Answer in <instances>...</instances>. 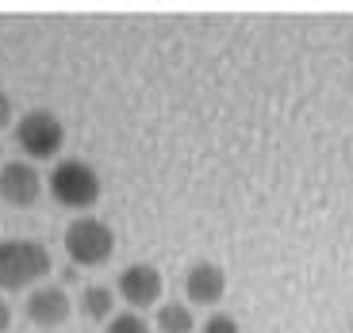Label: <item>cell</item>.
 Returning a JSON list of instances; mask_svg holds the SVG:
<instances>
[{
    "label": "cell",
    "instance_id": "obj_4",
    "mask_svg": "<svg viewBox=\"0 0 353 333\" xmlns=\"http://www.w3.org/2000/svg\"><path fill=\"white\" fill-rule=\"evenodd\" d=\"M16 146L23 149L31 161L58 158V153H62V146H65L62 119H58L54 111H43V107L19 115V123H16Z\"/></svg>",
    "mask_w": 353,
    "mask_h": 333
},
{
    "label": "cell",
    "instance_id": "obj_6",
    "mask_svg": "<svg viewBox=\"0 0 353 333\" xmlns=\"http://www.w3.org/2000/svg\"><path fill=\"white\" fill-rule=\"evenodd\" d=\"M43 195V176L31 161H4L0 165V200L12 207H35Z\"/></svg>",
    "mask_w": 353,
    "mask_h": 333
},
{
    "label": "cell",
    "instance_id": "obj_14",
    "mask_svg": "<svg viewBox=\"0 0 353 333\" xmlns=\"http://www.w3.org/2000/svg\"><path fill=\"white\" fill-rule=\"evenodd\" d=\"M8 322H12V307L4 303V299H0V333L8 330Z\"/></svg>",
    "mask_w": 353,
    "mask_h": 333
},
{
    "label": "cell",
    "instance_id": "obj_8",
    "mask_svg": "<svg viewBox=\"0 0 353 333\" xmlns=\"http://www.w3.org/2000/svg\"><path fill=\"white\" fill-rule=\"evenodd\" d=\"M27 318L35 325H43V330H54V325H62L65 318H70V295H65L62 288H50V283H39V288H31V295H27Z\"/></svg>",
    "mask_w": 353,
    "mask_h": 333
},
{
    "label": "cell",
    "instance_id": "obj_9",
    "mask_svg": "<svg viewBox=\"0 0 353 333\" xmlns=\"http://www.w3.org/2000/svg\"><path fill=\"white\" fill-rule=\"evenodd\" d=\"M115 310V291L108 283H92V288L81 291V314L92 318V322H112Z\"/></svg>",
    "mask_w": 353,
    "mask_h": 333
},
{
    "label": "cell",
    "instance_id": "obj_1",
    "mask_svg": "<svg viewBox=\"0 0 353 333\" xmlns=\"http://www.w3.org/2000/svg\"><path fill=\"white\" fill-rule=\"evenodd\" d=\"M54 268V257L43 241L16 237V241H0V291H23L39 288Z\"/></svg>",
    "mask_w": 353,
    "mask_h": 333
},
{
    "label": "cell",
    "instance_id": "obj_7",
    "mask_svg": "<svg viewBox=\"0 0 353 333\" xmlns=\"http://www.w3.org/2000/svg\"><path fill=\"white\" fill-rule=\"evenodd\" d=\"M227 295V272L215 261H200L185 276V299L188 307H219Z\"/></svg>",
    "mask_w": 353,
    "mask_h": 333
},
{
    "label": "cell",
    "instance_id": "obj_13",
    "mask_svg": "<svg viewBox=\"0 0 353 333\" xmlns=\"http://www.w3.org/2000/svg\"><path fill=\"white\" fill-rule=\"evenodd\" d=\"M12 115H16V111H12V96L4 92V88H0V131L12 123Z\"/></svg>",
    "mask_w": 353,
    "mask_h": 333
},
{
    "label": "cell",
    "instance_id": "obj_10",
    "mask_svg": "<svg viewBox=\"0 0 353 333\" xmlns=\"http://www.w3.org/2000/svg\"><path fill=\"white\" fill-rule=\"evenodd\" d=\"M154 330L158 333H192L196 318L188 303H161L158 314H154Z\"/></svg>",
    "mask_w": 353,
    "mask_h": 333
},
{
    "label": "cell",
    "instance_id": "obj_15",
    "mask_svg": "<svg viewBox=\"0 0 353 333\" xmlns=\"http://www.w3.org/2000/svg\"><path fill=\"white\" fill-rule=\"evenodd\" d=\"M350 330H353V322H350Z\"/></svg>",
    "mask_w": 353,
    "mask_h": 333
},
{
    "label": "cell",
    "instance_id": "obj_12",
    "mask_svg": "<svg viewBox=\"0 0 353 333\" xmlns=\"http://www.w3.org/2000/svg\"><path fill=\"white\" fill-rule=\"evenodd\" d=\"M203 333H242L239 330V318L227 314V310H215V314H208V322L200 325Z\"/></svg>",
    "mask_w": 353,
    "mask_h": 333
},
{
    "label": "cell",
    "instance_id": "obj_2",
    "mask_svg": "<svg viewBox=\"0 0 353 333\" xmlns=\"http://www.w3.org/2000/svg\"><path fill=\"white\" fill-rule=\"evenodd\" d=\"M62 246H65L70 264H77V268H97V264H104L115 253V230L104 219H97V215H77L65 226Z\"/></svg>",
    "mask_w": 353,
    "mask_h": 333
},
{
    "label": "cell",
    "instance_id": "obj_11",
    "mask_svg": "<svg viewBox=\"0 0 353 333\" xmlns=\"http://www.w3.org/2000/svg\"><path fill=\"white\" fill-rule=\"evenodd\" d=\"M104 333H154V330L139 310H123V314H112V322H108Z\"/></svg>",
    "mask_w": 353,
    "mask_h": 333
},
{
    "label": "cell",
    "instance_id": "obj_5",
    "mask_svg": "<svg viewBox=\"0 0 353 333\" xmlns=\"http://www.w3.org/2000/svg\"><path fill=\"white\" fill-rule=\"evenodd\" d=\"M161 288H165V280H161V272L154 268V264H127V268L119 272V280H115V291H119V299H123L131 310L158 307Z\"/></svg>",
    "mask_w": 353,
    "mask_h": 333
},
{
    "label": "cell",
    "instance_id": "obj_3",
    "mask_svg": "<svg viewBox=\"0 0 353 333\" xmlns=\"http://www.w3.org/2000/svg\"><path fill=\"white\" fill-rule=\"evenodd\" d=\"M46 188H50V195L62 207H73V211H85L92 207V203L100 200V176L97 169L88 165V161L81 158H62L58 165L50 169V176H46Z\"/></svg>",
    "mask_w": 353,
    "mask_h": 333
}]
</instances>
